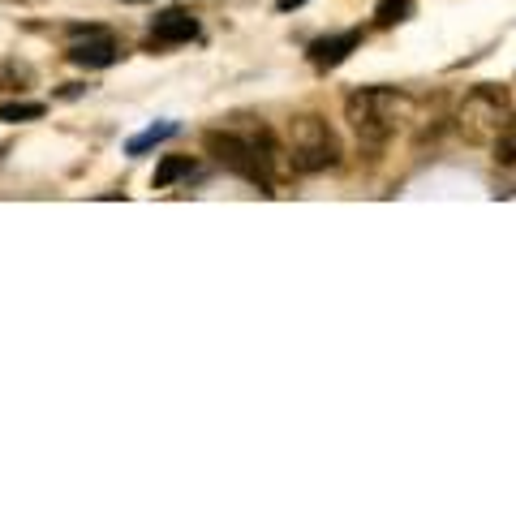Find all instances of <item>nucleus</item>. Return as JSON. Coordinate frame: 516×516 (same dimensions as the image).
I'll return each mask as SVG.
<instances>
[{
	"mask_svg": "<svg viewBox=\"0 0 516 516\" xmlns=\"http://www.w3.org/2000/svg\"><path fill=\"white\" fill-rule=\"evenodd\" d=\"M344 121L366 147H383L396 129H405L413 121V99L396 86H366L344 99Z\"/></svg>",
	"mask_w": 516,
	"mask_h": 516,
	"instance_id": "1",
	"label": "nucleus"
},
{
	"mask_svg": "<svg viewBox=\"0 0 516 516\" xmlns=\"http://www.w3.org/2000/svg\"><path fill=\"white\" fill-rule=\"evenodd\" d=\"M203 147L207 155H215V164L254 181L258 190H271V168H276L280 151L267 129H207Z\"/></svg>",
	"mask_w": 516,
	"mask_h": 516,
	"instance_id": "2",
	"label": "nucleus"
},
{
	"mask_svg": "<svg viewBox=\"0 0 516 516\" xmlns=\"http://www.w3.org/2000/svg\"><path fill=\"white\" fill-rule=\"evenodd\" d=\"M508 117H512V104H508L504 86H473L465 95V104L456 108V129L473 147H491L499 138V129L508 125Z\"/></svg>",
	"mask_w": 516,
	"mask_h": 516,
	"instance_id": "3",
	"label": "nucleus"
},
{
	"mask_svg": "<svg viewBox=\"0 0 516 516\" xmlns=\"http://www.w3.org/2000/svg\"><path fill=\"white\" fill-rule=\"evenodd\" d=\"M289 164L297 172H323V168H336L340 164V138L336 129L327 125L323 117H293L289 125Z\"/></svg>",
	"mask_w": 516,
	"mask_h": 516,
	"instance_id": "4",
	"label": "nucleus"
},
{
	"mask_svg": "<svg viewBox=\"0 0 516 516\" xmlns=\"http://www.w3.org/2000/svg\"><path fill=\"white\" fill-rule=\"evenodd\" d=\"M117 39H108L104 31H86V39L78 43H69V61L82 65V69H108V65H117Z\"/></svg>",
	"mask_w": 516,
	"mask_h": 516,
	"instance_id": "5",
	"label": "nucleus"
},
{
	"mask_svg": "<svg viewBox=\"0 0 516 516\" xmlns=\"http://www.w3.org/2000/svg\"><path fill=\"white\" fill-rule=\"evenodd\" d=\"M362 48V31H340V35H327V39H314L310 43V65L314 69H336L349 61V52Z\"/></svg>",
	"mask_w": 516,
	"mask_h": 516,
	"instance_id": "6",
	"label": "nucleus"
},
{
	"mask_svg": "<svg viewBox=\"0 0 516 516\" xmlns=\"http://www.w3.org/2000/svg\"><path fill=\"white\" fill-rule=\"evenodd\" d=\"M198 35V22L185 9H164L151 22V43H185Z\"/></svg>",
	"mask_w": 516,
	"mask_h": 516,
	"instance_id": "7",
	"label": "nucleus"
},
{
	"mask_svg": "<svg viewBox=\"0 0 516 516\" xmlns=\"http://www.w3.org/2000/svg\"><path fill=\"white\" fill-rule=\"evenodd\" d=\"M172 134H177V121H160V125H151V129H142V134L129 138L125 151H129V155H147L151 147H160V142H168Z\"/></svg>",
	"mask_w": 516,
	"mask_h": 516,
	"instance_id": "8",
	"label": "nucleus"
},
{
	"mask_svg": "<svg viewBox=\"0 0 516 516\" xmlns=\"http://www.w3.org/2000/svg\"><path fill=\"white\" fill-rule=\"evenodd\" d=\"M190 172H194V160H190V155H168V160L155 168V190H168L172 181L190 177Z\"/></svg>",
	"mask_w": 516,
	"mask_h": 516,
	"instance_id": "9",
	"label": "nucleus"
},
{
	"mask_svg": "<svg viewBox=\"0 0 516 516\" xmlns=\"http://www.w3.org/2000/svg\"><path fill=\"white\" fill-rule=\"evenodd\" d=\"M491 151H495V164L516 168V117H508V125L499 129V138L491 142Z\"/></svg>",
	"mask_w": 516,
	"mask_h": 516,
	"instance_id": "10",
	"label": "nucleus"
},
{
	"mask_svg": "<svg viewBox=\"0 0 516 516\" xmlns=\"http://www.w3.org/2000/svg\"><path fill=\"white\" fill-rule=\"evenodd\" d=\"M409 13H413V0H379L375 22L379 26H400V22H409Z\"/></svg>",
	"mask_w": 516,
	"mask_h": 516,
	"instance_id": "11",
	"label": "nucleus"
},
{
	"mask_svg": "<svg viewBox=\"0 0 516 516\" xmlns=\"http://www.w3.org/2000/svg\"><path fill=\"white\" fill-rule=\"evenodd\" d=\"M43 117V104H31V99H18V104H0V121H35Z\"/></svg>",
	"mask_w": 516,
	"mask_h": 516,
	"instance_id": "12",
	"label": "nucleus"
},
{
	"mask_svg": "<svg viewBox=\"0 0 516 516\" xmlns=\"http://www.w3.org/2000/svg\"><path fill=\"white\" fill-rule=\"evenodd\" d=\"M26 82H31V69H26V65H18V61L0 65V86H5V91H22Z\"/></svg>",
	"mask_w": 516,
	"mask_h": 516,
	"instance_id": "13",
	"label": "nucleus"
},
{
	"mask_svg": "<svg viewBox=\"0 0 516 516\" xmlns=\"http://www.w3.org/2000/svg\"><path fill=\"white\" fill-rule=\"evenodd\" d=\"M297 5H306V0H280V9H297Z\"/></svg>",
	"mask_w": 516,
	"mask_h": 516,
	"instance_id": "14",
	"label": "nucleus"
}]
</instances>
